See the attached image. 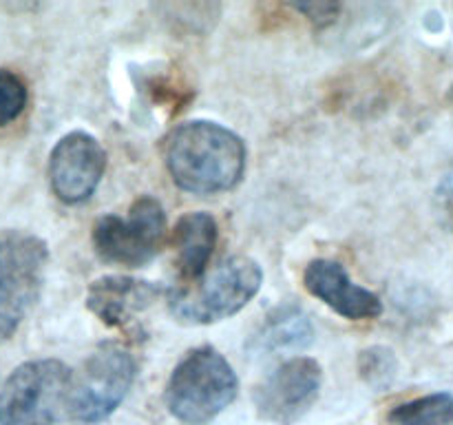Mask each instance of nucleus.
Here are the masks:
<instances>
[{
  "label": "nucleus",
  "instance_id": "1",
  "mask_svg": "<svg viewBox=\"0 0 453 425\" xmlns=\"http://www.w3.org/2000/svg\"><path fill=\"white\" fill-rule=\"evenodd\" d=\"M164 158L173 182L195 195L234 189L246 171V144L242 137L208 120L180 124L168 135Z\"/></svg>",
  "mask_w": 453,
  "mask_h": 425
},
{
  "label": "nucleus",
  "instance_id": "2",
  "mask_svg": "<svg viewBox=\"0 0 453 425\" xmlns=\"http://www.w3.org/2000/svg\"><path fill=\"white\" fill-rule=\"evenodd\" d=\"M239 392L233 366L211 345L195 348L177 363L166 385V406L186 425H208Z\"/></svg>",
  "mask_w": 453,
  "mask_h": 425
},
{
  "label": "nucleus",
  "instance_id": "3",
  "mask_svg": "<svg viewBox=\"0 0 453 425\" xmlns=\"http://www.w3.org/2000/svg\"><path fill=\"white\" fill-rule=\"evenodd\" d=\"M261 283L264 273L255 259L246 255L226 257L206 277L193 283V288L171 292L168 308L180 321L206 326L246 308L259 292Z\"/></svg>",
  "mask_w": 453,
  "mask_h": 425
},
{
  "label": "nucleus",
  "instance_id": "4",
  "mask_svg": "<svg viewBox=\"0 0 453 425\" xmlns=\"http://www.w3.org/2000/svg\"><path fill=\"white\" fill-rule=\"evenodd\" d=\"M49 248L38 235L0 228V344L12 339L38 301Z\"/></svg>",
  "mask_w": 453,
  "mask_h": 425
},
{
  "label": "nucleus",
  "instance_id": "5",
  "mask_svg": "<svg viewBox=\"0 0 453 425\" xmlns=\"http://www.w3.org/2000/svg\"><path fill=\"white\" fill-rule=\"evenodd\" d=\"M71 379V370L58 359L18 366L0 390V425H56L66 412Z\"/></svg>",
  "mask_w": 453,
  "mask_h": 425
},
{
  "label": "nucleus",
  "instance_id": "6",
  "mask_svg": "<svg viewBox=\"0 0 453 425\" xmlns=\"http://www.w3.org/2000/svg\"><path fill=\"white\" fill-rule=\"evenodd\" d=\"M135 375V357L124 345L104 341L71 379L66 414L80 423H100L127 398Z\"/></svg>",
  "mask_w": 453,
  "mask_h": 425
},
{
  "label": "nucleus",
  "instance_id": "7",
  "mask_svg": "<svg viewBox=\"0 0 453 425\" xmlns=\"http://www.w3.org/2000/svg\"><path fill=\"white\" fill-rule=\"evenodd\" d=\"M166 239V212L150 195L135 199L127 220L102 215L93 226V246L106 264L140 268L157 257Z\"/></svg>",
  "mask_w": 453,
  "mask_h": 425
},
{
  "label": "nucleus",
  "instance_id": "8",
  "mask_svg": "<svg viewBox=\"0 0 453 425\" xmlns=\"http://www.w3.org/2000/svg\"><path fill=\"white\" fill-rule=\"evenodd\" d=\"M321 379L323 370L317 359H288L257 385V414L277 425L296 423L319 398Z\"/></svg>",
  "mask_w": 453,
  "mask_h": 425
},
{
  "label": "nucleus",
  "instance_id": "9",
  "mask_svg": "<svg viewBox=\"0 0 453 425\" xmlns=\"http://www.w3.org/2000/svg\"><path fill=\"white\" fill-rule=\"evenodd\" d=\"M106 171V151L87 131H71L49 155V184L65 204H82L96 193Z\"/></svg>",
  "mask_w": 453,
  "mask_h": 425
},
{
  "label": "nucleus",
  "instance_id": "10",
  "mask_svg": "<svg viewBox=\"0 0 453 425\" xmlns=\"http://www.w3.org/2000/svg\"><path fill=\"white\" fill-rule=\"evenodd\" d=\"M303 286L327 308L352 321L376 319L383 313V301L379 295L354 283L343 264L334 259L310 261L303 273Z\"/></svg>",
  "mask_w": 453,
  "mask_h": 425
},
{
  "label": "nucleus",
  "instance_id": "11",
  "mask_svg": "<svg viewBox=\"0 0 453 425\" xmlns=\"http://www.w3.org/2000/svg\"><path fill=\"white\" fill-rule=\"evenodd\" d=\"M162 295L164 288H159L157 283L127 277V274H106L88 286L87 308L106 326L128 330L135 326L137 317L146 313Z\"/></svg>",
  "mask_w": 453,
  "mask_h": 425
},
{
  "label": "nucleus",
  "instance_id": "12",
  "mask_svg": "<svg viewBox=\"0 0 453 425\" xmlns=\"http://www.w3.org/2000/svg\"><path fill=\"white\" fill-rule=\"evenodd\" d=\"M217 221L211 212H186L177 220L173 230V243L177 252V266L186 279H199L206 273V266L215 251Z\"/></svg>",
  "mask_w": 453,
  "mask_h": 425
},
{
  "label": "nucleus",
  "instance_id": "13",
  "mask_svg": "<svg viewBox=\"0 0 453 425\" xmlns=\"http://www.w3.org/2000/svg\"><path fill=\"white\" fill-rule=\"evenodd\" d=\"M314 341V328L308 313L299 304L277 305L270 310L259 330L250 339L252 352H277V350H301Z\"/></svg>",
  "mask_w": 453,
  "mask_h": 425
},
{
  "label": "nucleus",
  "instance_id": "14",
  "mask_svg": "<svg viewBox=\"0 0 453 425\" xmlns=\"http://www.w3.org/2000/svg\"><path fill=\"white\" fill-rule=\"evenodd\" d=\"M392 425H449L453 423V394L434 392L414 398L389 412Z\"/></svg>",
  "mask_w": 453,
  "mask_h": 425
},
{
  "label": "nucleus",
  "instance_id": "15",
  "mask_svg": "<svg viewBox=\"0 0 453 425\" xmlns=\"http://www.w3.org/2000/svg\"><path fill=\"white\" fill-rule=\"evenodd\" d=\"M358 375L372 388H388L398 372V361L394 350L385 348V345H372V348L361 350L358 354Z\"/></svg>",
  "mask_w": 453,
  "mask_h": 425
},
{
  "label": "nucleus",
  "instance_id": "16",
  "mask_svg": "<svg viewBox=\"0 0 453 425\" xmlns=\"http://www.w3.org/2000/svg\"><path fill=\"white\" fill-rule=\"evenodd\" d=\"M29 91L27 84L16 71L0 69V128L16 122L27 109Z\"/></svg>",
  "mask_w": 453,
  "mask_h": 425
},
{
  "label": "nucleus",
  "instance_id": "17",
  "mask_svg": "<svg viewBox=\"0 0 453 425\" xmlns=\"http://www.w3.org/2000/svg\"><path fill=\"white\" fill-rule=\"evenodd\" d=\"M292 9L303 13L319 29H326V27L334 25L343 4L332 3V0H308V3H292Z\"/></svg>",
  "mask_w": 453,
  "mask_h": 425
},
{
  "label": "nucleus",
  "instance_id": "18",
  "mask_svg": "<svg viewBox=\"0 0 453 425\" xmlns=\"http://www.w3.org/2000/svg\"><path fill=\"white\" fill-rule=\"evenodd\" d=\"M442 193H447L449 197H453V175H449L445 180V184H442Z\"/></svg>",
  "mask_w": 453,
  "mask_h": 425
}]
</instances>
